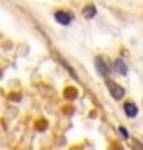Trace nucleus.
Masks as SVG:
<instances>
[{
  "mask_svg": "<svg viewBox=\"0 0 143 150\" xmlns=\"http://www.w3.org/2000/svg\"><path fill=\"white\" fill-rule=\"evenodd\" d=\"M107 89H109V92H111V96L114 100H122L125 96V89L122 87V85L114 83L112 80H107Z\"/></svg>",
  "mask_w": 143,
  "mask_h": 150,
  "instance_id": "f257e3e1",
  "label": "nucleus"
},
{
  "mask_svg": "<svg viewBox=\"0 0 143 150\" xmlns=\"http://www.w3.org/2000/svg\"><path fill=\"white\" fill-rule=\"evenodd\" d=\"M54 20H56L58 24H62V25H69L73 16L67 11H56V13H54Z\"/></svg>",
  "mask_w": 143,
  "mask_h": 150,
  "instance_id": "f03ea898",
  "label": "nucleus"
},
{
  "mask_svg": "<svg viewBox=\"0 0 143 150\" xmlns=\"http://www.w3.org/2000/svg\"><path fill=\"white\" fill-rule=\"evenodd\" d=\"M114 69L122 74V76H127V72H129V69H127V65H125V62L122 60V58H118V60H114Z\"/></svg>",
  "mask_w": 143,
  "mask_h": 150,
  "instance_id": "7ed1b4c3",
  "label": "nucleus"
},
{
  "mask_svg": "<svg viewBox=\"0 0 143 150\" xmlns=\"http://www.w3.org/2000/svg\"><path fill=\"white\" fill-rule=\"evenodd\" d=\"M125 114H127V117H136L138 116V107H136V103H132V101L125 103Z\"/></svg>",
  "mask_w": 143,
  "mask_h": 150,
  "instance_id": "20e7f679",
  "label": "nucleus"
},
{
  "mask_svg": "<svg viewBox=\"0 0 143 150\" xmlns=\"http://www.w3.org/2000/svg\"><path fill=\"white\" fill-rule=\"evenodd\" d=\"M96 69H98V72H100V74H103V76H107L109 69L105 67V60H103V58H96Z\"/></svg>",
  "mask_w": 143,
  "mask_h": 150,
  "instance_id": "39448f33",
  "label": "nucleus"
},
{
  "mask_svg": "<svg viewBox=\"0 0 143 150\" xmlns=\"http://www.w3.org/2000/svg\"><path fill=\"white\" fill-rule=\"evenodd\" d=\"M83 16H85V18H94V16H96V7H94V6H87V7L83 9Z\"/></svg>",
  "mask_w": 143,
  "mask_h": 150,
  "instance_id": "423d86ee",
  "label": "nucleus"
},
{
  "mask_svg": "<svg viewBox=\"0 0 143 150\" xmlns=\"http://www.w3.org/2000/svg\"><path fill=\"white\" fill-rule=\"evenodd\" d=\"M120 134H122V136H123L125 139L129 137V134H127V130H125V128H123V127H120Z\"/></svg>",
  "mask_w": 143,
  "mask_h": 150,
  "instance_id": "0eeeda50",
  "label": "nucleus"
}]
</instances>
